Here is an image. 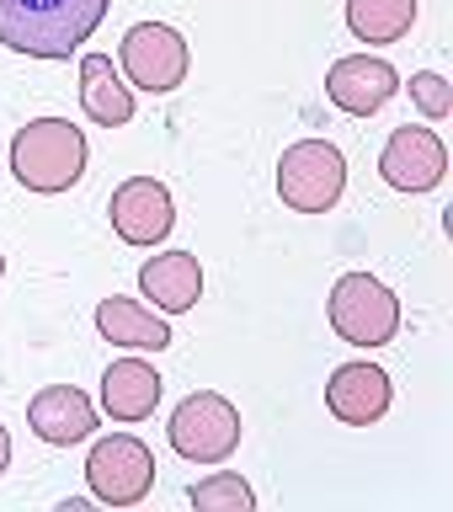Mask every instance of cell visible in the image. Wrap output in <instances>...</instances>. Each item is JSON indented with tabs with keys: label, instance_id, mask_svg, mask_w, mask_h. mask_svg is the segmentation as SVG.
<instances>
[{
	"label": "cell",
	"instance_id": "cell-1",
	"mask_svg": "<svg viewBox=\"0 0 453 512\" xmlns=\"http://www.w3.org/2000/svg\"><path fill=\"white\" fill-rule=\"evenodd\" d=\"M112 0H0V43L27 59H70Z\"/></svg>",
	"mask_w": 453,
	"mask_h": 512
},
{
	"label": "cell",
	"instance_id": "cell-2",
	"mask_svg": "<svg viewBox=\"0 0 453 512\" xmlns=\"http://www.w3.org/2000/svg\"><path fill=\"white\" fill-rule=\"evenodd\" d=\"M11 176L27 192H70L86 176V134L70 118H32L11 139Z\"/></svg>",
	"mask_w": 453,
	"mask_h": 512
},
{
	"label": "cell",
	"instance_id": "cell-3",
	"mask_svg": "<svg viewBox=\"0 0 453 512\" xmlns=\"http://www.w3.org/2000/svg\"><path fill=\"white\" fill-rule=\"evenodd\" d=\"M347 192V155L331 139H299L278 160V198L294 214H331Z\"/></svg>",
	"mask_w": 453,
	"mask_h": 512
},
{
	"label": "cell",
	"instance_id": "cell-4",
	"mask_svg": "<svg viewBox=\"0 0 453 512\" xmlns=\"http://www.w3.org/2000/svg\"><path fill=\"white\" fill-rule=\"evenodd\" d=\"M326 315H331V331L352 347H384L395 342L400 331V299L390 283H379L374 272H347L336 278L331 299H326Z\"/></svg>",
	"mask_w": 453,
	"mask_h": 512
},
{
	"label": "cell",
	"instance_id": "cell-5",
	"mask_svg": "<svg viewBox=\"0 0 453 512\" xmlns=\"http://www.w3.org/2000/svg\"><path fill=\"white\" fill-rule=\"evenodd\" d=\"M166 432H171V448L187 464H224L240 448V411L224 395L198 390L171 411Z\"/></svg>",
	"mask_w": 453,
	"mask_h": 512
},
{
	"label": "cell",
	"instance_id": "cell-6",
	"mask_svg": "<svg viewBox=\"0 0 453 512\" xmlns=\"http://www.w3.org/2000/svg\"><path fill=\"white\" fill-rule=\"evenodd\" d=\"M86 480H91V496L107 507H134L150 496L155 486V454L144 448L134 432H112V438L91 443V459H86Z\"/></svg>",
	"mask_w": 453,
	"mask_h": 512
},
{
	"label": "cell",
	"instance_id": "cell-7",
	"mask_svg": "<svg viewBox=\"0 0 453 512\" xmlns=\"http://www.w3.org/2000/svg\"><path fill=\"white\" fill-rule=\"evenodd\" d=\"M123 75L134 91L166 96L187 80V43L166 22H139L123 32Z\"/></svg>",
	"mask_w": 453,
	"mask_h": 512
},
{
	"label": "cell",
	"instance_id": "cell-8",
	"mask_svg": "<svg viewBox=\"0 0 453 512\" xmlns=\"http://www.w3.org/2000/svg\"><path fill=\"white\" fill-rule=\"evenodd\" d=\"M107 214H112V230H118L123 246H160L176 224V203H171L166 182H155V176H128V182L112 192Z\"/></svg>",
	"mask_w": 453,
	"mask_h": 512
},
{
	"label": "cell",
	"instance_id": "cell-9",
	"mask_svg": "<svg viewBox=\"0 0 453 512\" xmlns=\"http://www.w3.org/2000/svg\"><path fill=\"white\" fill-rule=\"evenodd\" d=\"M448 171V150L432 128H395L384 139V155H379V176L390 182L395 192H432Z\"/></svg>",
	"mask_w": 453,
	"mask_h": 512
},
{
	"label": "cell",
	"instance_id": "cell-10",
	"mask_svg": "<svg viewBox=\"0 0 453 512\" xmlns=\"http://www.w3.org/2000/svg\"><path fill=\"white\" fill-rule=\"evenodd\" d=\"M395 91H400V75L379 54H342L326 70V96L352 118H374Z\"/></svg>",
	"mask_w": 453,
	"mask_h": 512
},
{
	"label": "cell",
	"instance_id": "cell-11",
	"mask_svg": "<svg viewBox=\"0 0 453 512\" xmlns=\"http://www.w3.org/2000/svg\"><path fill=\"white\" fill-rule=\"evenodd\" d=\"M390 400H395L390 374L374 363H342L326 384V406H331L336 422H347V427H374L379 416L390 411Z\"/></svg>",
	"mask_w": 453,
	"mask_h": 512
},
{
	"label": "cell",
	"instance_id": "cell-12",
	"mask_svg": "<svg viewBox=\"0 0 453 512\" xmlns=\"http://www.w3.org/2000/svg\"><path fill=\"white\" fill-rule=\"evenodd\" d=\"M27 422H32V432H38L43 443L70 448V443H86V438H91V427H96V406L75 390V384H48V390L32 395Z\"/></svg>",
	"mask_w": 453,
	"mask_h": 512
},
{
	"label": "cell",
	"instance_id": "cell-13",
	"mask_svg": "<svg viewBox=\"0 0 453 512\" xmlns=\"http://www.w3.org/2000/svg\"><path fill=\"white\" fill-rule=\"evenodd\" d=\"M139 294L155 299L160 315H182L203 299V267L192 251H166L139 267Z\"/></svg>",
	"mask_w": 453,
	"mask_h": 512
},
{
	"label": "cell",
	"instance_id": "cell-14",
	"mask_svg": "<svg viewBox=\"0 0 453 512\" xmlns=\"http://www.w3.org/2000/svg\"><path fill=\"white\" fill-rule=\"evenodd\" d=\"M160 390H166V379L144 358H118L102 374V411L112 422H144V416H155Z\"/></svg>",
	"mask_w": 453,
	"mask_h": 512
},
{
	"label": "cell",
	"instance_id": "cell-15",
	"mask_svg": "<svg viewBox=\"0 0 453 512\" xmlns=\"http://www.w3.org/2000/svg\"><path fill=\"white\" fill-rule=\"evenodd\" d=\"M96 331H102V342L128 347V352H160V347H171L166 315L150 310V304H139V299H118V294L96 304Z\"/></svg>",
	"mask_w": 453,
	"mask_h": 512
},
{
	"label": "cell",
	"instance_id": "cell-16",
	"mask_svg": "<svg viewBox=\"0 0 453 512\" xmlns=\"http://www.w3.org/2000/svg\"><path fill=\"white\" fill-rule=\"evenodd\" d=\"M80 107L96 128L134 123V86H123L107 54H80Z\"/></svg>",
	"mask_w": 453,
	"mask_h": 512
},
{
	"label": "cell",
	"instance_id": "cell-17",
	"mask_svg": "<svg viewBox=\"0 0 453 512\" xmlns=\"http://www.w3.org/2000/svg\"><path fill=\"white\" fill-rule=\"evenodd\" d=\"M416 22V0H347V27L358 43H400Z\"/></svg>",
	"mask_w": 453,
	"mask_h": 512
},
{
	"label": "cell",
	"instance_id": "cell-18",
	"mask_svg": "<svg viewBox=\"0 0 453 512\" xmlns=\"http://www.w3.org/2000/svg\"><path fill=\"white\" fill-rule=\"evenodd\" d=\"M187 502L198 507V512H251L256 496H251V486L235 470H219V475L198 480V486L187 491Z\"/></svg>",
	"mask_w": 453,
	"mask_h": 512
},
{
	"label": "cell",
	"instance_id": "cell-19",
	"mask_svg": "<svg viewBox=\"0 0 453 512\" xmlns=\"http://www.w3.org/2000/svg\"><path fill=\"white\" fill-rule=\"evenodd\" d=\"M411 102L422 107L427 118H448L453 112V86L438 70H422V75H411Z\"/></svg>",
	"mask_w": 453,
	"mask_h": 512
},
{
	"label": "cell",
	"instance_id": "cell-20",
	"mask_svg": "<svg viewBox=\"0 0 453 512\" xmlns=\"http://www.w3.org/2000/svg\"><path fill=\"white\" fill-rule=\"evenodd\" d=\"M6 470H11V432L0 427V475H6Z\"/></svg>",
	"mask_w": 453,
	"mask_h": 512
},
{
	"label": "cell",
	"instance_id": "cell-21",
	"mask_svg": "<svg viewBox=\"0 0 453 512\" xmlns=\"http://www.w3.org/2000/svg\"><path fill=\"white\" fill-rule=\"evenodd\" d=\"M0 278H6V256H0Z\"/></svg>",
	"mask_w": 453,
	"mask_h": 512
}]
</instances>
